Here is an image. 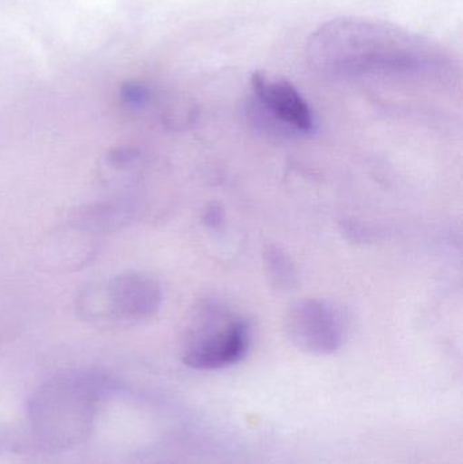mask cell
Listing matches in <instances>:
<instances>
[{"mask_svg":"<svg viewBox=\"0 0 463 464\" xmlns=\"http://www.w3.org/2000/svg\"><path fill=\"white\" fill-rule=\"evenodd\" d=\"M310 68L325 78L431 75L449 56L438 44L389 22L342 16L321 24L307 41Z\"/></svg>","mask_w":463,"mask_h":464,"instance_id":"1","label":"cell"},{"mask_svg":"<svg viewBox=\"0 0 463 464\" xmlns=\"http://www.w3.org/2000/svg\"><path fill=\"white\" fill-rule=\"evenodd\" d=\"M185 329L182 362L193 370L231 367L246 356L250 324L238 314L212 300L193 308Z\"/></svg>","mask_w":463,"mask_h":464,"instance_id":"2","label":"cell"},{"mask_svg":"<svg viewBox=\"0 0 463 464\" xmlns=\"http://www.w3.org/2000/svg\"><path fill=\"white\" fill-rule=\"evenodd\" d=\"M162 288L151 276L127 272L114 276L105 285L83 297L82 310L87 316L102 321H146L159 310Z\"/></svg>","mask_w":463,"mask_h":464,"instance_id":"3","label":"cell"},{"mask_svg":"<svg viewBox=\"0 0 463 464\" xmlns=\"http://www.w3.org/2000/svg\"><path fill=\"white\" fill-rule=\"evenodd\" d=\"M252 89L255 98L247 113L258 127L285 136L313 132L314 114L290 82L256 72L252 76Z\"/></svg>","mask_w":463,"mask_h":464,"instance_id":"4","label":"cell"},{"mask_svg":"<svg viewBox=\"0 0 463 464\" xmlns=\"http://www.w3.org/2000/svg\"><path fill=\"white\" fill-rule=\"evenodd\" d=\"M285 332L299 351L312 354H331L344 343L347 319L333 303L302 299L285 311Z\"/></svg>","mask_w":463,"mask_h":464,"instance_id":"5","label":"cell"},{"mask_svg":"<svg viewBox=\"0 0 463 464\" xmlns=\"http://www.w3.org/2000/svg\"><path fill=\"white\" fill-rule=\"evenodd\" d=\"M264 264L269 283L279 291H293L298 286L299 278L291 256L282 248L268 245L264 250Z\"/></svg>","mask_w":463,"mask_h":464,"instance_id":"6","label":"cell"},{"mask_svg":"<svg viewBox=\"0 0 463 464\" xmlns=\"http://www.w3.org/2000/svg\"><path fill=\"white\" fill-rule=\"evenodd\" d=\"M151 92L144 84L128 83L122 87L121 100L128 108L141 109L149 103Z\"/></svg>","mask_w":463,"mask_h":464,"instance_id":"7","label":"cell"},{"mask_svg":"<svg viewBox=\"0 0 463 464\" xmlns=\"http://www.w3.org/2000/svg\"><path fill=\"white\" fill-rule=\"evenodd\" d=\"M138 160V150L130 149V147H120L109 154V163L117 169H127Z\"/></svg>","mask_w":463,"mask_h":464,"instance_id":"8","label":"cell"}]
</instances>
